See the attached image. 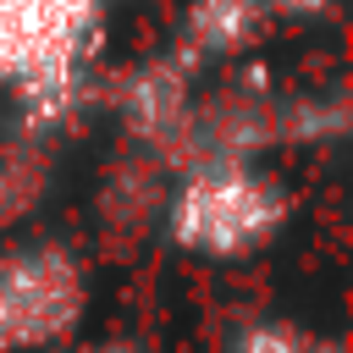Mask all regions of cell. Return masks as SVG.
<instances>
[{
    "label": "cell",
    "instance_id": "1",
    "mask_svg": "<svg viewBox=\"0 0 353 353\" xmlns=\"http://www.w3.org/2000/svg\"><path fill=\"white\" fill-rule=\"evenodd\" d=\"M287 221L281 188L248 160H199L165 199L171 243L210 259H237L265 248Z\"/></svg>",
    "mask_w": 353,
    "mask_h": 353
},
{
    "label": "cell",
    "instance_id": "2",
    "mask_svg": "<svg viewBox=\"0 0 353 353\" xmlns=\"http://www.w3.org/2000/svg\"><path fill=\"white\" fill-rule=\"evenodd\" d=\"M94 17L99 0H0V77L17 83L33 110L55 116V105L72 99Z\"/></svg>",
    "mask_w": 353,
    "mask_h": 353
},
{
    "label": "cell",
    "instance_id": "3",
    "mask_svg": "<svg viewBox=\"0 0 353 353\" xmlns=\"http://www.w3.org/2000/svg\"><path fill=\"white\" fill-rule=\"evenodd\" d=\"M83 314V270L66 248L33 243L0 254V347H50Z\"/></svg>",
    "mask_w": 353,
    "mask_h": 353
},
{
    "label": "cell",
    "instance_id": "4",
    "mask_svg": "<svg viewBox=\"0 0 353 353\" xmlns=\"http://www.w3.org/2000/svg\"><path fill=\"white\" fill-rule=\"evenodd\" d=\"M265 28L259 0H193L188 6V50L193 55H237Z\"/></svg>",
    "mask_w": 353,
    "mask_h": 353
},
{
    "label": "cell",
    "instance_id": "5",
    "mask_svg": "<svg viewBox=\"0 0 353 353\" xmlns=\"http://www.w3.org/2000/svg\"><path fill=\"white\" fill-rule=\"evenodd\" d=\"M309 347H314L309 336H298L292 325H276V320L243 331V342H237V353H309Z\"/></svg>",
    "mask_w": 353,
    "mask_h": 353
},
{
    "label": "cell",
    "instance_id": "6",
    "mask_svg": "<svg viewBox=\"0 0 353 353\" xmlns=\"http://www.w3.org/2000/svg\"><path fill=\"white\" fill-rule=\"evenodd\" d=\"M259 6H265V17L270 11H281V17H314L325 0H259Z\"/></svg>",
    "mask_w": 353,
    "mask_h": 353
},
{
    "label": "cell",
    "instance_id": "7",
    "mask_svg": "<svg viewBox=\"0 0 353 353\" xmlns=\"http://www.w3.org/2000/svg\"><path fill=\"white\" fill-rule=\"evenodd\" d=\"M88 353H138V347H132V342H94Z\"/></svg>",
    "mask_w": 353,
    "mask_h": 353
},
{
    "label": "cell",
    "instance_id": "8",
    "mask_svg": "<svg viewBox=\"0 0 353 353\" xmlns=\"http://www.w3.org/2000/svg\"><path fill=\"white\" fill-rule=\"evenodd\" d=\"M309 353H336V347H325V342H314V347H309Z\"/></svg>",
    "mask_w": 353,
    "mask_h": 353
}]
</instances>
